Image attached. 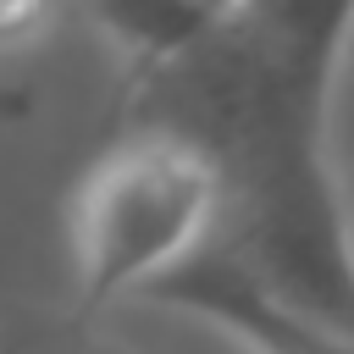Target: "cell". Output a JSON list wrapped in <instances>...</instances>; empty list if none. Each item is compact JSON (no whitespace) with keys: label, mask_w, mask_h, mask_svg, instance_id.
<instances>
[{"label":"cell","mask_w":354,"mask_h":354,"mask_svg":"<svg viewBox=\"0 0 354 354\" xmlns=\"http://www.w3.org/2000/svg\"><path fill=\"white\" fill-rule=\"evenodd\" d=\"M210 11L216 6H100L88 17L127 55V72L144 77V72L166 66L177 50H188V39L210 22Z\"/></svg>","instance_id":"obj_4"},{"label":"cell","mask_w":354,"mask_h":354,"mask_svg":"<svg viewBox=\"0 0 354 354\" xmlns=\"http://www.w3.org/2000/svg\"><path fill=\"white\" fill-rule=\"evenodd\" d=\"M354 6H216L122 122L183 133L221 183V260L288 315L354 337V221L332 155Z\"/></svg>","instance_id":"obj_1"},{"label":"cell","mask_w":354,"mask_h":354,"mask_svg":"<svg viewBox=\"0 0 354 354\" xmlns=\"http://www.w3.org/2000/svg\"><path fill=\"white\" fill-rule=\"evenodd\" d=\"M155 304L216 326L221 337H232V343L249 348V354H354V337L288 315V310L271 304L260 288H249L221 254H210L205 266H194V271H188L183 282H171Z\"/></svg>","instance_id":"obj_3"},{"label":"cell","mask_w":354,"mask_h":354,"mask_svg":"<svg viewBox=\"0 0 354 354\" xmlns=\"http://www.w3.org/2000/svg\"><path fill=\"white\" fill-rule=\"evenodd\" d=\"M77 310L155 304L194 266L221 254V183L171 127L122 122L83 166L66 210Z\"/></svg>","instance_id":"obj_2"}]
</instances>
